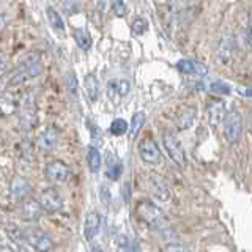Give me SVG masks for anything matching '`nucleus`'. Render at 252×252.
<instances>
[{"mask_svg": "<svg viewBox=\"0 0 252 252\" xmlns=\"http://www.w3.org/2000/svg\"><path fill=\"white\" fill-rule=\"evenodd\" d=\"M136 215L142 219L147 225L155 230H165L167 228V219H165L161 208H158L155 203L150 200H140L136 207Z\"/></svg>", "mask_w": 252, "mask_h": 252, "instance_id": "obj_1", "label": "nucleus"}, {"mask_svg": "<svg viewBox=\"0 0 252 252\" xmlns=\"http://www.w3.org/2000/svg\"><path fill=\"white\" fill-rule=\"evenodd\" d=\"M224 136L228 144H236L243 136V118L236 110H228L224 118Z\"/></svg>", "mask_w": 252, "mask_h": 252, "instance_id": "obj_2", "label": "nucleus"}, {"mask_svg": "<svg viewBox=\"0 0 252 252\" xmlns=\"http://www.w3.org/2000/svg\"><path fill=\"white\" fill-rule=\"evenodd\" d=\"M162 144H164L165 152H167V155L170 156V159L177 165H180V167H185L186 156H185V152H183V148H181V144L178 142V139L173 136L172 132L165 131L164 137H162Z\"/></svg>", "mask_w": 252, "mask_h": 252, "instance_id": "obj_3", "label": "nucleus"}, {"mask_svg": "<svg viewBox=\"0 0 252 252\" xmlns=\"http://www.w3.org/2000/svg\"><path fill=\"white\" fill-rule=\"evenodd\" d=\"M39 205H41L43 211L47 213H55L62 210L63 207V200H62V195L59 194L57 189L54 188H47L44 191L39 194Z\"/></svg>", "mask_w": 252, "mask_h": 252, "instance_id": "obj_4", "label": "nucleus"}, {"mask_svg": "<svg viewBox=\"0 0 252 252\" xmlns=\"http://www.w3.org/2000/svg\"><path fill=\"white\" fill-rule=\"evenodd\" d=\"M139 155L142 158V161H145L147 164H158L161 161V152L152 137H145L140 140Z\"/></svg>", "mask_w": 252, "mask_h": 252, "instance_id": "obj_5", "label": "nucleus"}, {"mask_svg": "<svg viewBox=\"0 0 252 252\" xmlns=\"http://www.w3.org/2000/svg\"><path fill=\"white\" fill-rule=\"evenodd\" d=\"M26 241L30 246H33L38 252H47L54 246V241L51 240V236H47L44 232L38 230V228L26 232Z\"/></svg>", "mask_w": 252, "mask_h": 252, "instance_id": "obj_6", "label": "nucleus"}, {"mask_svg": "<svg viewBox=\"0 0 252 252\" xmlns=\"http://www.w3.org/2000/svg\"><path fill=\"white\" fill-rule=\"evenodd\" d=\"M69 167L62 161H52L46 165L44 175L47 180L54 181V183H63L69 178Z\"/></svg>", "mask_w": 252, "mask_h": 252, "instance_id": "obj_7", "label": "nucleus"}, {"mask_svg": "<svg viewBox=\"0 0 252 252\" xmlns=\"http://www.w3.org/2000/svg\"><path fill=\"white\" fill-rule=\"evenodd\" d=\"M41 73V66H39V63H33V65H22V68L18 71V73H14L13 77L10 79V84L11 87H18V85H22L24 82H27L29 79L38 76Z\"/></svg>", "mask_w": 252, "mask_h": 252, "instance_id": "obj_8", "label": "nucleus"}, {"mask_svg": "<svg viewBox=\"0 0 252 252\" xmlns=\"http://www.w3.org/2000/svg\"><path fill=\"white\" fill-rule=\"evenodd\" d=\"M147 186H148V191L152 192L156 199L159 200H169L170 192H169V188L165 185V181L158 177V175H150L147 178Z\"/></svg>", "mask_w": 252, "mask_h": 252, "instance_id": "obj_9", "label": "nucleus"}, {"mask_svg": "<svg viewBox=\"0 0 252 252\" xmlns=\"http://www.w3.org/2000/svg\"><path fill=\"white\" fill-rule=\"evenodd\" d=\"M207 112H208V122L211 126H219L220 123L224 122V118H225V114H227V110H225V104L222 101H211L208 102V106H207Z\"/></svg>", "mask_w": 252, "mask_h": 252, "instance_id": "obj_10", "label": "nucleus"}, {"mask_svg": "<svg viewBox=\"0 0 252 252\" xmlns=\"http://www.w3.org/2000/svg\"><path fill=\"white\" fill-rule=\"evenodd\" d=\"M99 225H101V216L96 211H90L85 218V224H84V236L87 241H92L96 233L99 232Z\"/></svg>", "mask_w": 252, "mask_h": 252, "instance_id": "obj_11", "label": "nucleus"}, {"mask_svg": "<svg viewBox=\"0 0 252 252\" xmlns=\"http://www.w3.org/2000/svg\"><path fill=\"white\" fill-rule=\"evenodd\" d=\"M43 213V208L39 202L32 200V199H24L21 205V218L26 220H36L39 219Z\"/></svg>", "mask_w": 252, "mask_h": 252, "instance_id": "obj_12", "label": "nucleus"}, {"mask_svg": "<svg viewBox=\"0 0 252 252\" xmlns=\"http://www.w3.org/2000/svg\"><path fill=\"white\" fill-rule=\"evenodd\" d=\"M59 142V131L55 128H46L36 139V145L44 150V152H49L52 150Z\"/></svg>", "mask_w": 252, "mask_h": 252, "instance_id": "obj_13", "label": "nucleus"}, {"mask_svg": "<svg viewBox=\"0 0 252 252\" xmlns=\"http://www.w3.org/2000/svg\"><path fill=\"white\" fill-rule=\"evenodd\" d=\"M177 68L181 71L183 74H197V76H205L207 74L208 68L202 65L199 62H194V60H180L177 63Z\"/></svg>", "mask_w": 252, "mask_h": 252, "instance_id": "obj_14", "label": "nucleus"}, {"mask_svg": "<svg viewBox=\"0 0 252 252\" xmlns=\"http://www.w3.org/2000/svg\"><path fill=\"white\" fill-rule=\"evenodd\" d=\"M11 194L16 197L18 200L27 199V195L30 194V185L26 180L21 177H14L11 181Z\"/></svg>", "mask_w": 252, "mask_h": 252, "instance_id": "obj_15", "label": "nucleus"}, {"mask_svg": "<svg viewBox=\"0 0 252 252\" xmlns=\"http://www.w3.org/2000/svg\"><path fill=\"white\" fill-rule=\"evenodd\" d=\"M85 92H87V96L90 98V101H96L99 98V92H101L99 81H98V77L92 73L85 76Z\"/></svg>", "mask_w": 252, "mask_h": 252, "instance_id": "obj_16", "label": "nucleus"}, {"mask_svg": "<svg viewBox=\"0 0 252 252\" xmlns=\"http://www.w3.org/2000/svg\"><path fill=\"white\" fill-rule=\"evenodd\" d=\"M107 177L110 180H118L123 172L122 162L117 159V156L114 153H107Z\"/></svg>", "mask_w": 252, "mask_h": 252, "instance_id": "obj_17", "label": "nucleus"}, {"mask_svg": "<svg viewBox=\"0 0 252 252\" xmlns=\"http://www.w3.org/2000/svg\"><path fill=\"white\" fill-rule=\"evenodd\" d=\"M195 118V107H185L181 112L178 114V118H177V125L180 129H188L189 126L192 125Z\"/></svg>", "mask_w": 252, "mask_h": 252, "instance_id": "obj_18", "label": "nucleus"}, {"mask_svg": "<svg viewBox=\"0 0 252 252\" xmlns=\"http://www.w3.org/2000/svg\"><path fill=\"white\" fill-rule=\"evenodd\" d=\"M73 38H74V41L77 43V46L81 47V49H84V51H89L92 47V44H93L90 33L87 30H84V29H74L73 30Z\"/></svg>", "mask_w": 252, "mask_h": 252, "instance_id": "obj_19", "label": "nucleus"}, {"mask_svg": "<svg viewBox=\"0 0 252 252\" xmlns=\"http://www.w3.org/2000/svg\"><path fill=\"white\" fill-rule=\"evenodd\" d=\"M232 52H233V41H232V38H230V36L222 38V41H220L219 49H218L219 59L222 60L224 63L230 62V59H232Z\"/></svg>", "mask_w": 252, "mask_h": 252, "instance_id": "obj_20", "label": "nucleus"}, {"mask_svg": "<svg viewBox=\"0 0 252 252\" xmlns=\"http://www.w3.org/2000/svg\"><path fill=\"white\" fill-rule=\"evenodd\" d=\"M87 162H89V169L93 173H98L101 169V153L96 147H90L89 153H87Z\"/></svg>", "mask_w": 252, "mask_h": 252, "instance_id": "obj_21", "label": "nucleus"}, {"mask_svg": "<svg viewBox=\"0 0 252 252\" xmlns=\"http://www.w3.org/2000/svg\"><path fill=\"white\" fill-rule=\"evenodd\" d=\"M46 16H47V21H49L52 29H55L57 32H65V24H63V19L57 10H54L52 6H49L46 10Z\"/></svg>", "mask_w": 252, "mask_h": 252, "instance_id": "obj_22", "label": "nucleus"}, {"mask_svg": "<svg viewBox=\"0 0 252 252\" xmlns=\"http://www.w3.org/2000/svg\"><path fill=\"white\" fill-rule=\"evenodd\" d=\"M16 107H18V102H16L13 94H3L2 98H0V110H2L3 114H13Z\"/></svg>", "mask_w": 252, "mask_h": 252, "instance_id": "obj_23", "label": "nucleus"}, {"mask_svg": "<svg viewBox=\"0 0 252 252\" xmlns=\"http://www.w3.org/2000/svg\"><path fill=\"white\" fill-rule=\"evenodd\" d=\"M128 129H129V125L126 120H123V118H115L109 126V132L114 134V136H123Z\"/></svg>", "mask_w": 252, "mask_h": 252, "instance_id": "obj_24", "label": "nucleus"}, {"mask_svg": "<svg viewBox=\"0 0 252 252\" xmlns=\"http://www.w3.org/2000/svg\"><path fill=\"white\" fill-rule=\"evenodd\" d=\"M145 123V114L144 112H136L132 115V120H131V126H129V132H131V136L134 137L136 134L140 131L142 128V125Z\"/></svg>", "mask_w": 252, "mask_h": 252, "instance_id": "obj_25", "label": "nucleus"}, {"mask_svg": "<svg viewBox=\"0 0 252 252\" xmlns=\"http://www.w3.org/2000/svg\"><path fill=\"white\" fill-rule=\"evenodd\" d=\"M6 233L10 235V238L14 240L16 243H21L22 240H26V232L16 224H8L6 225Z\"/></svg>", "mask_w": 252, "mask_h": 252, "instance_id": "obj_26", "label": "nucleus"}, {"mask_svg": "<svg viewBox=\"0 0 252 252\" xmlns=\"http://www.w3.org/2000/svg\"><path fill=\"white\" fill-rule=\"evenodd\" d=\"M148 30V22L144 18H136L132 22V33L134 35H144Z\"/></svg>", "mask_w": 252, "mask_h": 252, "instance_id": "obj_27", "label": "nucleus"}, {"mask_svg": "<svg viewBox=\"0 0 252 252\" xmlns=\"http://www.w3.org/2000/svg\"><path fill=\"white\" fill-rule=\"evenodd\" d=\"M210 92L215 93V94H228L230 93V87L224 82H213L210 84Z\"/></svg>", "mask_w": 252, "mask_h": 252, "instance_id": "obj_28", "label": "nucleus"}, {"mask_svg": "<svg viewBox=\"0 0 252 252\" xmlns=\"http://www.w3.org/2000/svg\"><path fill=\"white\" fill-rule=\"evenodd\" d=\"M66 84H68V90H69V94H71V96L77 98V77H76L74 73H69V74H68Z\"/></svg>", "mask_w": 252, "mask_h": 252, "instance_id": "obj_29", "label": "nucleus"}, {"mask_svg": "<svg viewBox=\"0 0 252 252\" xmlns=\"http://www.w3.org/2000/svg\"><path fill=\"white\" fill-rule=\"evenodd\" d=\"M115 90H117L118 94H120V96H126V94H128L129 90H131V84L128 81H118L115 84Z\"/></svg>", "mask_w": 252, "mask_h": 252, "instance_id": "obj_30", "label": "nucleus"}, {"mask_svg": "<svg viewBox=\"0 0 252 252\" xmlns=\"http://www.w3.org/2000/svg\"><path fill=\"white\" fill-rule=\"evenodd\" d=\"M112 13L117 16V18H123L126 14V5L122 2V0H115L112 3Z\"/></svg>", "mask_w": 252, "mask_h": 252, "instance_id": "obj_31", "label": "nucleus"}, {"mask_svg": "<svg viewBox=\"0 0 252 252\" xmlns=\"http://www.w3.org/2000/svg\"><path fill=\"white\" fill-rule=\"evenodd\" d=\"M118 251L120 252H128L129 251V240H128V236H120L118 238Z\"/></svg>", "mask_w": 252, "mask_h": 252, "instance_id": "obj_32", "label": "nucleus"}, {"mask_svg": "<svg viewBox=\"0 0 252 252\" xmlns=\"http://www.w3.org/2000/svg\"><path fill=\"white\" fill-rule=\"evenodd\" d=\"M101 199L102 202H104L106 205L110 203V199H112V195H110V191H109V188L106 185H102L101 186Z\"/></svg>", "mask_w": 252, "mask_h": 252, "instance_id": "obj_33", "label": "nucleus"}, {"mask_svg": "<svg viewBox=\"0 0 252 252\" xmlns=\"http://www.w3.org/2000/svg\"><path fill=\"white\" fill-rule=\"evenodd\" d=\"M89 128H90V132H92V139L93 140H101V131L96 125H93L92 122H89Z\"/></svg>", "mask_w": 252, "mask_h": 252, "instance_id": "obj_34", "label": "nucleus"}, {"mask_svg": "<svg viewBox=\"0 0 252 252\" xmlns=\"http://www.w3.org/2000/svg\"><path fill=\"white\" fill-rule=\"evenodd\" d=\"M164 252H185V248L180 246V244H169V246L164 249Z\"/></svg>", "mask_w": 252, "mask_h": 252, "instance_id": "obj_35", "label": "nucleus"}, {"mask_svg": "<svg viewBox=\"0 0 252 252\" xmlns=\"http://www.w3.org/2000/svg\"><path fill=\"white\" fill-rule=\"evenodd\" d=\"M246 38H248L249 46H252V16H251V19H249V26H248V32H246Z\"/></svg>", "mask_w": 252, "mask_h": 252, "instance_id": "obj_36", "label": "nucleus"}, {"mask_svg": "<svg viewBox=\"0 0 252 252\" xmlns=\"http://www.w3.org/2000/svg\"><path fill=\"white\" fill-rule=\"evenodd\" d=\"M6 66V54L3 51H0V71H3Z\"/></svg>", "mask_w": 252, "mask_h": 252, "instance_id": "obj_37", "label": "nucleus"}, {"mask_svg": "<svg viewBox=\"0 0 252 252\" xmlns=\"http://www.w3.org/2000/svg\"><path fill=\"white\" fill-rule=\"evenodd\" d=\"M5 26H6V19H5V16L0 14V30H3V29H5Z\"/></svg>", "mask_w": 252, "mask_h": 252, "instance_id": "obj_38", "label": "nucleus"}, {"mask_svg": "<svg viewBox=\"0 0 252 252\" xmlns=\"http://www.w3.org/2000/svg\"><path fill=\"white\" fill-rule=\"evenodd\" d=\"M0 252H13L10 246H5V244H0Z\"/></svg>", "mask_w": 252, "mask_h": 252, "instance_id": "obj_39", "label": "nucleus"}, {"mask_svg": "<svg viewBox=\"0 0 252 252\" xmlns=\"http://www.w3.org/2000/svg\"><path fill=\"white\" fill-rule=\"evenodd\" d=\"M240 93H243V94H246V96H252V89H248V90H238Z\"/></svg>", "mask_w": 252, "mask_h": 252, "instance_id": "obj_40", "label": "nucleus"}, {"mask_svg": "<svg viewBox=\"0 0 252 252\" xmlns=\"http://www.w3.org/2000/svg\"><path fill=\"white\" fill-rule=\"evenodd\" d=\"M92 252H104V251H102V248H99V246H94L92 249Z\"/></svg>", "mask_w": 252, "mask_h": 252, "instance_id": "obj_41", "label": "nucleus"}]
</instances>
